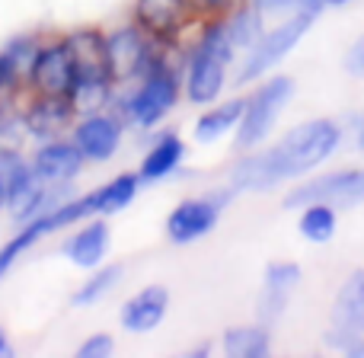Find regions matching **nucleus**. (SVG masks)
<instances>
[{
  "mask_svg": "<svg viewBox=\"0 0 364 358\" xmlns=\"http://www.w3.org/2000/svg\"><path fill=\"white\" fill-rule=\"evenodd\" d=\"M342 128L329 119H314L307 125H297L278 141L275 147L262 154H250L230 170L233 189L246 192H262L284 179H297L320 167L329 154L339 147Z\"/></svg>",
  "mask_w": 364,
  "mask_h": 358,
  "instance_id": "1",
  "label": "nucleus"
},
{
  "mask_svg": "<svg viewBox=\"0 0 364 358\" xmlns=\"http://www.w3.org/2000/svg\"><path fill=\"white\" fill-rule=\"evenodd\" d=\"M237 48L230 45L224 29V16H218L214 23L205 26L198 45L192 51L188 61V74H186V93L192 102H214L224 90V74L227 64L233 61Z\"/></svg>",
  "mask_w": 364,
  "mask_h": 358,
  "instance_id": "2",
  "label": "nucleus"
},
{
  "mask_svg": "<svg viewBox=\"0 0 364 358\" xmlns=\"http://www.w3.org/2000/svg\"><path fill=\"white\" fill-rule=\"evenodd\" d=\"M90 214H100V199H96V192L83 195V199H68L64 205H58V208H51V211L38 214V218L26 221L23 231L0 246V278L13 269V263H16L32 243H38L42 237L61 231V227H70V224H77V221L90 218Z\"/></svg>",
  "mask_w": 364,
  "mask_h": 358,
  "instance_id": "3",
  "label": "nucleus"
},
{
  "mask_svg": "<svg viewBox=\"0 0 364 358\" xmlns=\"http://www.w3.org/2000/svg\"><path fill=\"white\" fill-rule=\"evenodd\" d=\"M301 282V265L294 263H272L265 269L262 278V295H259V317L265 323L278 320L284 314V304H288L291 291Z\"/></svg>",
  "mask_w": 364,
  "mask_h": 358,
  "instance_id": "15",
  "label": "nucleus"
},
{
  "mask_svg": "<svg viewBox=\"0 0 364 358\" xmlns=\"http://www.w3.org/2000/svg\"><path fill=\"white\" fill-rule=\"evenodd\" d=\"M112 349H115L112 336L96 333V336H90L80 349H77V355H80V358H109V355H112Z\"/></svg>",
  "mask_w": 364,
  "mask_h": 358,
  "instance_id": "31",
  "label": "nucleus"
},
{
  "mask_svg": "<svg viewBox=\"0 0 364 358\" xmlns=\"http://www.w3.org/2000/svg\"><path fill=\"white\" fill-rule=\"evenodd\" d=\"M230 201V192H211L201 199H186L173 208V214L166 218V233L173 243H192V240L205 237L218 227L220 211Z\"/></svg>",
  "mask_w": 364,
  "mask_h": 358,
  "instance_id": "8",
  "label": "nucleus"
},
{
  "mask_svg": "<svg viewBox=\"0 0 364 358\" xmlns=\"http://www.w3.org/2000/svg\"><path fill=\"white\" fill-rule=\"evenodd\" d=\"M252 6L265 16V13H284L288 6H294V0H252Z\"/></svg>",
  "mask_w": 364,
  "mask_h": 358,
  "instance_id": "34",
  "label": "nucleus"
},
{
  "mask_svg": "<svg viewBox=\"0 0 364 358\" xmlns=\"http://www.w3.org/2000/svg\"><path fill=\"white\" fill-rule=\"evenodd\" d=\"M38 51H42V45H38L36 38H32V36H19V38H10V42H6L4 55H6V61H10L13 74L29 80V70H32V64H36Z\"/></svg>",
  "mask_w": 364,
  "mask_h": 358,
  "instance_id": "29",
  "label": "nucleus"
},
{
  "mask_svg": "<svg viewBox=\"0 0 364 358\" xmlns=\"http://www.w3.org/2000/svg\"><path fill=\"white\" fill-rule=\"evenodd\" d=\"M119 275H122V265H106V269H100L93 278H87V282L74 291V304L77 307H90V304H96L100 298H106L109 291L115 288Z\"/></svg>",
  "mask_w": 364,
  "mask_h": 358,
  "instance_id": "28",
  "label": "nucleus"
},
{
  "mask_svg": "<svg viewBox=\"0 0 364 358\" xmlns=\"http://www.w3.org/2000/svg\"><path fill=\"white\" fill-rule=\"evenodd\" d=\"M326 4H329V0H294V6H297V10H304V13H314V16H316V13H320Z\"/></svg>",
  "mask_w": 364,
  "mask_h": 358,
  "instance_id": "36",
  "label": "nucleus"
},
{
  "mask_svg": "<svg viewBox=\"0 0 364 358\" xmlns=\"http://www.w3.org/2000/svg\"><path fill=\"white\" fill-rule=\"evenodd\" d=\"M326 346L339 349V352H346V355H364V333H355V330L336 327L333 333L326 336Z\"/></svg>",
  "mask_w": 364,
  "mask_h": 358,
  "instance_id": "30",
  "label": "nucleus"
},
{
  "mask_svg": "<svg viewBox=\"0 0 364 358\" xmlns=\"http://www.w3.org/2000/svg\"><path fill=\"white\" fill-rule=\"evenodd\" d=\"M74 58L77 80H112L109 70V38L96 29H80L70 38H64Z\"/></svg>",
  "mask_w": 364,
  "mask_h": 358,
  "instance_id": "11",
  "label": "nucleus"
},
{
  "mask_svg": "<svg viewBox=\"0 0 364 358\" xmlns=\"http://www.w3.org/2000/svg\"><path fill=\"white\" fill-rule=\"evenodd\" d=\"M83 151L68 141H48L36 151L32 157V170H36L38 182H70L83 167Z\"/></svg>",
  "mask_w": 364,
  "mask_h": 358,
  "instance_id": "14",
  "label": "nucleus"
},
{
  "mask_svg": "<svg viewBox=\"0 0 364 358\" xmlns=\"http://www.w3.org/2000/svg\"><path fill=\"white\" fill-rule=\"evenodd\" d=\"M329 4H336V6H339V4H348V0H329Z\"/></svg>",
  "mask_w": 364,
  "mask_h": 358,
  "instance_id": "40",
  "label": "nucleus"
},
{
  "mask_svg": "<svg viewBox=\"0 0 364 358\" xmlns=\"http://www.w3.org/2000/svg\"><path fill=\"white\" fill-rule=\"evenodd\" d=\"M112 83L115 80H77L70 90V102H74L77 115H96L109 100H112Z\"/></svg>",
  "mask_w": 364,
  "mask_h": 358,
  "instance_id": "26",
  "label": "nucleus"
},
{
  "mask_svg": "<svg viewBox=\"0 0 364 358\" xmlns=\"http://www.w3.org/2000/svg\"><path fill=\"white\" fill-rule=\"evenodd\" d=\"M10 355H13V349H10V342H6L4 330H0V358H10Z\"/></svg>",
  "mask_w": 364,
  "mask_h": 358,
  "instance_id": "37",
  "label": "nucleus"
},
{
  "mask_svg": "<svg viewBox=\"0 0 364 358\" xmlns=\"http://www.w3.org/2000/svg\"><path fill=\"white\" fill-rule=\"evenodd\" d=\"M109 38V70H112L115 83L134 80L138 74H144L151 68L154 55H151V36L141 29L138 23L134 26H122L115 29Z\"/></svg>",
  "mask_w": 364,
  "mask_h": 358,
  "instance_id": "10",
  "label": "nucleus"
},
{
  "mask_svg": "<svg viewBox=\"0 0 364 358\" xmlns=\"http://www.w3.org/2000/svg\"><path fill=\"white\" fill-rule=\"evenodd\" d=\"M192 16L186 0H134V23L151 38H173Z\"/></svg>",
  "mask_w": 364,
  "mask_h": 358,
  "instance_id": "12",
  "label": "nucleus"
},
{
  "mask_svg": "<svg viewBox=\"0 0 364 358\" xmlns=\"http://www.w3.org/2000/svg\"><path fill=\"white\" fill-rule=\"evenodd\" d=\"M301 233L307 240H314V243H326V240H333V233H336V211H333V205L316 201V205L304 208Z\"/></svg>",
  "mask_w": 364,
  "mask_h": 358,
  "instance_id": "27",
  "label": "nucleus"
},
{
  "mask_svg": "<svg viewBox=\"0 0 364 358\" xmlns=\"http://www.w3.org/2000/svg\"><path fill=\"white\" fill-rule=\"evenodd\" d=\"M109 250V224L106 221H93V224L80 227L74 237L64 243V256L80 269H96Z\"/></svg>",
  "mask_w": 364,
  "mask_h": 358,
  "instance_id": "19",
  "label": "nucleus"
},
{
  "mask_svg": "<svg viewBox=\"0 0 364 358\" xmlns=\"http://www.w3.org/2000/svg\"><path fill=\"white\" fill-rule=\"evenodd\" d=\"M346 68H348V74L364 77V38H361L358 45H355L352 51H348V58H346Z\"/></svg>",
  "mask_w": 364,
  "mask_h": 358,
  "instance_id": "33",
  "label": "nucleus"
},
{
  "mask_svg": "<svg viewBox=\"0 0 364 358\" xmlns=\"http://www.w3.org/2000/svg\"><path fill=\"white\" fill-rule=\"evenodd\" d=\"M294 96V80L291 77H272L269 83L252 93V100L246 102L243 119L237 125V147L240 151H252L265 135L272 132V125L278 122V115L284 112V106Z\"/></svg>",
  "mask_w": 364,
  "mask_h": 358,
  "instance_id": "4",
  "label": "nucleus"
},
{
  "mask_svg": "<svg viewBox=\"0 0 364 358\" xmlns=\"http://www.w3.org/2000/svg\"><path fill=\"white\" fill-rule=\"evenodd\" d=\"M119 141H122V125L100 112L87 115V119L74 128V144L83 151V157L96 160V164L112 160V154L119 151Z\"/></svg>",
  "mask_w": 364,
  "mask_h": 358,
  "instance_id": "13",
  "label": "nucleus"
},
{
  "mask_svg": "<svg viewBox=\"0 0 364 358\" xmlns=\"http://www.w3.org/2000/svg\"><path fill=\"white\" fill-rule=\"evenodd\" d=\"M16 80H19V77L13 74V68H10V61H6V55L0 51V90L10 87V83H16Z\"/></svg>",
  "mask_w": 364,
  "mask_h": 358,
  "instance_id": "35",
  "label": "nucleus"
},
{
  "mask_svg": "<svg viewBox=\"0 0 364 358\" xmlns=\"http://www.w3.org/2000/svg\"><path fill=\"white\" fill-rule=\"evenodd\" d=\"M138 186H141V177L138 173H122L115 177L112 182L96 189V199H100V214H115L122 208H128L138 195Z\"/></svg>",
  "mask_w": 364,
  "mask_h": 358,
  "instance_id": "25",
  "label": "nucleus"
},
{
  "mask_svg": "<svg viewBox=\"0 0 364 358\" xmlns=\"http://www.w3.org/2000/svg\"><path fill=\"white\" fill-rule=\"evenodd\" d=\"M6 205H10V201H6V192H4V189H0V211H4Z\"/></svg>",
  "mask_w": 364,
  "mask_h": 358,
  "instance_id": "39",
  "label": "nucleus"
},
{
  "mask_svg": "<svg viewBox=\"0 0 364 358\" xmlns=\"http://www.w3.org/2000/svg\"><path fill=\"white\" fill-rule=\"evenodd\" d=\"M333 320L342 330L364 333V272H352V278L342 285L333 307Z\"/></svg>",
  "mask_w": 364,
  "mask_h": 358,
  "instance_id": "21",
  "label": "nucleus"
},
{
  "mask_svg": "<svg viewBox=\"0 0 364 358\" xmlns=\"http://www.w3.org/2000/svg\"><path fill=\"white\" fill-rule=\"evenodd\" d=\"M176 100H179V74L166 68L160 58H154L151 68L144 70L141 87L128 100V115L141 128H151L176 106Z\"/></svg>",
  "mask_w": 364,
  "mask_h": 358,
  "instance_id": "5",
  "label": "nucleus"
},
{
  "mask_svg": "<svg viewBox=\"0 0 364 358\" xmlns=\"http://www.w3.org/2000/svg\"><path fill=\"white\" fill-rule=\"evenodd\" d=\"M243 109H246L243 100H227L224 106L205 112L198 119V125H195V141H201V144H211V141H218L224 132H230V128L240 125V119H243Z\"/></svg>",
  "mask_w": 364,
  "mask_h": 358,
  "instance_id": "22",
  "label": "nucleus"
},
{
  "mask_svg": "<svg viewBox=\"0 0 364 358\" xmlns=\"http://www.w3.org/2000/svg\"><path fill=\"white\" fill-rule=\"evenodd\" d=\"M188 10H192V16L198 13V16H224L227 10H230V0H186Z\"/></svg>",
  "mask_w": 364,
  "mask_h": 358,
  "instance_id": "32",
  "label": "nucleus"
},
{
  "mask_svg": "<svg viewBox=\"0 0 364 358\" xmlns=\"http://www.w3.org/2000/svg\"><path fill=\"white\" fill-rule=\"evenodd\" d=\"M333 205V208H352L364 201V170H339L329 177H316L310 182L294 186L284 195V208H307V205Z\"/></svg>",
  "mask_w": 364,
  "mask_h": 358,
  "instance_id": "6",
  "label": "nucleus"
},
{
  "mask_svg": "<svg viewBox=\"0 0 364 358\" xmlns=\"http://www.w3.org/2000/svg\"><path fill=\"white\" fill-rule=\"evenodd\" d=\"M272 336L265 327H233L224 333V352L233 358H265Z\"/></svg>",
  "mask_w": 364,
  "mask_h": 358,
  "instance_id": "23",
  "label": "nucleus"
},
{
  "mask_svg": "<svg viewBox=\"0 0 364 358\" xmlns=\"http://www.w3.org/2000/svg\"><path fill=\"white\" fill-rule=\"evenodd\" d=\"M224 29H227V38H230L233 48H252V45L262 38V13L256 6H240L233 10L230 16H224Z\"/></svg>",
  "mask_w": 364,
  "mask_h": 358,
  "instance_id": "24",
  "label": "nucleus"
},
{
  "mask_svg": "<svg viewBox=\"0 0 364 358\" xmlns=\"http://www.w3.org/2000/svg\"><path fill=\"white\" fill-rule=\"evenodd\" d=\"M38 186H42V182H38L29 160L19 151H13V147H0V189L6 192V201L13 205V211H16Z\"/></svg>",
  "mask_w": 364,
  "mask_h": 358,
  "instance_id": "16",
  "label": "nucleus"
},
{
  "mask_svg": "<svg viewBox=\"0 0 364 358\" xmlns=\"http://www.w3.org/2000/svg\"><path fill=\"white\" fill-rule=\"evenodd\" d=\"M355 141H358V147L364 151V119H358V125H355Z\"/></svg>",
  "mask_w": 364,
  "mask_h": 358,
  "instance_id": "38",
  "label": "nucleus"
},
{
  "mask_svg": "<svg viewBox=\"0 0 364 358\" xmlns=\"http://www.w3.org/2000/svg\"><path fill=\"white\" fill-rule=\"evenodd\" d=\"M77 83L74 58H70L68 42H51L42 45L36 64L29 70V87L36 90V96H68Z\"/></svg>",
  "mask_w": 364,
  "mask_h": 358,
  "instance_id": "9",
  "label": "nucleus"
},
{
  "mask_svg": "<svg viewBox=\"0 0 364 358\" xmlns=\"http://www.w3.org/2000/svg\"><path fill=\"white\" fill-rule=\"evenodd\" d=\"M74 115H77L74 102H70L68 96H38V100L26 109L23 122H26V128H29V135H36V138H51V135H58L61 128H68Z\"/></svg>",
  "mask_w": 364,
  "mask_h": 358,
  "instance_id": "18",
  "label": "nucleus"
},
{
  "mask_svg": "<svg viewBox=\"0 0 364 358\" xmlns=\"http://www.w3.org/2000/svg\"><path fill=\"white\" fill-rule=\"evenodd\" d=\"M182 157H186V144H182L179 135H164V138L157 141V144L147 151L144 164H141V182H157L164 177H170V173L179 170Z\"/></svg>",
  "mask_w": 364,
  "mask_h": 358,
  "instance_id": "20",
  "label": "nucleus"
},
{
  "mask_svg": "<svg viewBox=\"0 0 364 358\" xmlns=\"http://www.w3.org/2000/svg\"><path fill=\"white\" fill-rule=\"evenodd\" d=\"M166 304H170V295L160 285H151V288L138 291L132 301L122 307V327L128 333H151L166 314Z\"/></svg>",
  "mask_w": 364,
  "mask_h": 358,
  "instance_id": "17",
  "label": "nucleus"
},
{
  "mask_svg": "<svg viewBox=\"0 0 364 358\" xmlns=\"http://www.w3.org/2000/svg\"><path fill=\"white\" fill-rule=\"evenodd\" d=\"M310 26H314V13H304L301 10L297 16H291L288 23L278 26L275 32H269V36L259 38V42L250 48V58H246V64H243L240 83H250V80H256V77L269 74V70L275 68V64L282 61V58L288 55V51L294 48L304 36H307Z\"/></svg>",
  "mask_w": 364,
  "mask_h": 358,
  "instance_id": "7",
  "label": "nucleus"
}]
</instances>
